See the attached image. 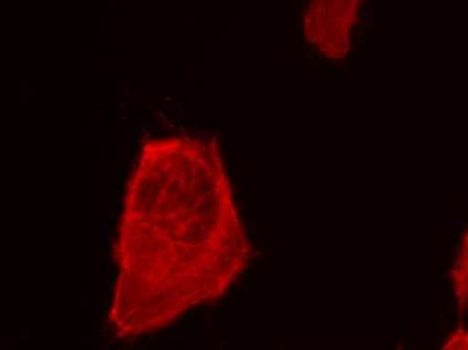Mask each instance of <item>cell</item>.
Instances as JSON below:
<instances>
[{"label": "cell", "mask_w": 468, "mask_h": 350, "mask_svg": "<svg viewBox=\"0 0 468 350\" xmlns=\"http://www.w3.org/2000/svg\"><path fill=\"white\" fill-rule=\"evenodd\" d=\"M116 250L111 323L122 337L162 329L228 292L250 266L252 244L217 141L165 138L143 146Z\"/></svg>", "instance_id": "cell-1"}, {"label": "cell", "mask_w": 468, "mask_h": 350, "mask_svg": "<svg viewBox=\"0 0 468 350\" xmlns=\"http://www.w3.org/2000/svg\"><path fill=\"white\" fill-rule=\"evenodd\" d=\"M451 281L459 312L468 310V227L453 263Z\"/></svg>", "instance_id": "cell-2"}, {"label": "cell", "mask_w": 468, "mask_h": 350, "mask_svg": "<svg viewBox=\"0 0 468 350\" xmlns=\"http://www.w3.org/2000/svg\"><path fill=\"white\" fill-rule=\"evenodd\" d=\"M448 349H468V330H458L451 335L444 346Z\"/></svg>", "instance_id": "cell-3"}]
</instances>
